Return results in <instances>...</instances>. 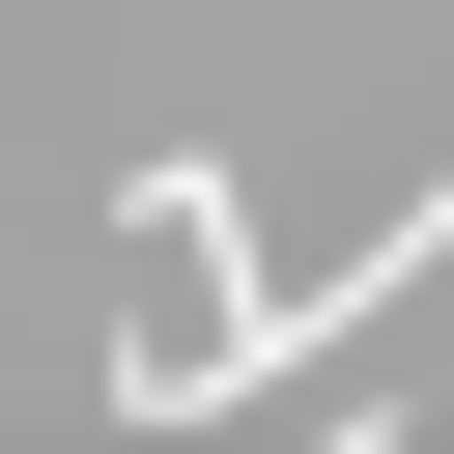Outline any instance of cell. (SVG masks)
<instances>
[{
	"mask_svg": "<svg viewBox=\"0 0 454 454\" xmlns=\"http://www.w3.org/2000/svg\"><path fill=\"white\" fill-rule=\"evenodd\" d=\"M284 454H397V397H312V426H284Z\"/></svg>",
	"mask_w": 454,
	"mask_h": 454,
	"instance_id": "cell-2",
	"label": "cell"
},
{
	"mask_svg": "<svg viewBox=\"0 0 454 454\" xmlns=\"http://www.w3.org/2000/svg\"><path fill=\"white\" fill-rule=\"evenodd\" d=\"M114 284H142V312H114V426L199 454V426L255 397V199H227L199 142H142V170H114Z\"/></svg>",
	"mask_w": 454,
	"mask_h": 454,
	"instance_id": "cell-1",
	"label": "cell"
}]
</instances>
